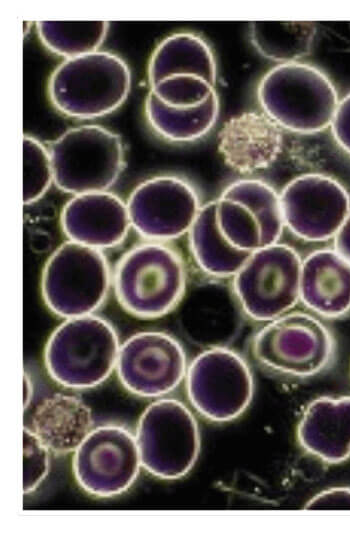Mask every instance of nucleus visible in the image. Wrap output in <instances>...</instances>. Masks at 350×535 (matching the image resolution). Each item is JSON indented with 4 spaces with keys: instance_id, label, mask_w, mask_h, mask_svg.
<instances>
[{
    "instance_id": "obj_1",
    "label": "nucleus",
    "mask_w": 350,
    "mask_h": 535,
    "mask_svg": "<svg viewBox=\"0 0 350 535\" xmlns=\"http://www.w3.org/2000/svg\"><path fill=\"white\" fill-rule=\"evenodd\" d=\"M258 99L276 124L299 133L328 127L338 105L336 90L326 75L297 62L271 69L259 84Z\"/></svg>"
},
{
    "instance_id": "obj_2",
    "label": "nucleus",
    "mask_w": 350,
    "mask_h": 535,
    "mask_svg": "<svg viewBox=\"0 0 350 535\" xmlns=\"http://www.w3.org/2000/svg\"><path fill=\"white\" fill-rule=\"evenodd\" d=\"M125 62L108 52L65 60L52 73L48 91L53 105L77 118H94L118 108L130 89Z\"/></svg>"
},
{
    "instance_id": "obj_3",
    "label": "nucleus",
    "mask_w": 350,
    "mask_h": 535,
    "mask_svg": "<svg viewBox=\"0 0 350 535\" xmlns=\"http://www.w3.org/2000/svg\"><path fill=\"white\" fill-rule=\"evenodd\" d=\"M118 338L104 319L86 315L70 318L50 336L45 349L49 374L70 388L103 382L117 364Z\"/></svg>"
},
{
    "instance_id": "obj_4",
    "label": "nucleus",
    "mask_w": 350,
    "mask_h": 535,
    "mask_svg": "<svg viewBox=\"0 0 350 535\" xmlns=\"http://www.w3.org/2000/svg\"><path fill=\"white\" fill-rule=\"evenodd\" d=\"M119 303L143 318L169 312L181 299L185 271L178 254L159 243H145L128 251L119 261L114 277Z\"/></svg>"
},
{
    "instance_id": "obj_5",
    "label": "nucleus",
    "mask_w": 350,
    "mask_h": 535,
    "mask_svg": "<svg viewBox=\"0 0 350 535\" xmlns=\"http://www.w3.org/2000/svg\"><path fill=\"white\" fill-rule=\"evenodd\" d=\"M110 284L109 267L96 248L68 241L48 259L41 280L47 306L67 318L86 316L104 301Z\"/></svg>"
},
{
    "instance_id": "obj_6",
    "label": "nucleus",
    "mask_w": 350,
    "mask_h": 535,
    "mask_svg": "<svg viewBox=\"0 0 350 535\" xmlns=\"http://www.w3.org/2000/svg\"><path fill=\"white\" fill-rule=\"evenodd\" d=\"M49 153L56 186L76 195L105 191L123 167L120 137L96 125L69 129Z\"/></svg>"
},
{
    "instance_id": "obj_7",
    "label": "nucleus",
    "mask_w": 350,
    "mask_h": 535,
    "mask_svg": "<svg viewBox=\"0 0 350 535\" xmlns=\"http://www.w3.org/2000/svg\"><path fill=\"white\" fill-rule=\"evenodd\" d=\"M141 464L163 479L186 475L199 453L198 425L178 400L161 399L146 408L136 435Z\"/></svg>"
},
{
    "instance_id": "obj_8",
    "label": "nucleus",
    "mask_w": 350,
    "mask_h": 535,
    "mask_svg": "<svg viewBox=\"0 0 350 535\" xmlns=\"http://www.w3.org/2000/svg\"><path fill=\"white\" fill-rule=\"evenodd\" d=\"M252 353L270 370L309 377L325 369L334 354V340L327 327L306 313L273 319L254 337Z\"/></svg>"
},
{
    "instance_id": "obj_9",
    "label": "nucleus",
    "mask_w": 350,
    "mask_h": 535,
    "mask_svg": "<svg viewBox=\"0 0 350 535\" xmlns=\"http://www.w3.org/2000/svg\"><path fill=\"white\" fill-rule=\"evenodd\" d=\"M301 266L298 254L286 245L276 243L253 252L234 279L246 314L267 321L294 306L300 296Z\"/></svg>"
},
{
    "instance_id": "obj_10",
    "label": "nucleus",
    "mask_w": 350,
    "mask_h": 535,
    "mask_svg": "<svg viewBox=\"0 0 350 535\" xmlns=\"http://www.w3.org/2000/svg\"><path fill=\"white\" fill-rule=\"evenodd\" d=\"M186 385L194 408L217 422L240 416L253 396V379L246 362L225 348L198 355L188 369Z\"/></svg>"
},
{
    "instance_id": "obj_11",
    "label": "nucleus",
    "mask_w": 350,
    "mask_h": 535,
    "mask_svg": "<svg viewBox=\"0 0 350 535\" xmlns=\"http://www.w3.org/2000/svg\"><path fill=\"white\" fill-rule=\"evenodd\" d=\"M217 223L235 247L249 252L276 244L284 224L280 198L266 183L245 179L216 200Z\"/></svg>"
},
{
    "instance_id": "obj_12",
    "label": "nucleus",
    "mask_w": 350,
    "mask_h": 535,
    "mask_svg": "<svg viewBox=\"0 0 350 535\" xmlns=\"http://www.w3.org/2000/svg\"><path fill=\"white\" fill-rule=\"evenodd\" d=\"M141 464L136 439L119 426H100L86 436L75 450L73 470L87 492L109 497L127 490Z\"/></svg>"
},
{
    "instance_id": "obj_13",
    "label": "nucleus",
    "mask_w": 350,
    "mask_h": 535,
    "mask_svg": "<svg viewBox=\"0 0 350 535\" xmlns=\"http://www.w3.org/2000/svg\"><path fill=\"white\" fill-rule=\"evenodd\" d=\"M279 198L284 223L295 235L309 241L335 237L350 212L345 188L322 174L295 178Z\"/></svg>"
},
{
    "instance_id": "obj_14",
    "label": "nucleus",
    "mask_w": 350,
    "mask_h": 535,
    "mask_svg": "<svg viewBox=\"0 0 350 535\" xmlns=\"http://www.w3.org/2000/svg\"><path fill=\"white\" fill-rule=\"evenodd\" d=\"M127 209L131 225L145 238L168 240L190 230L199 201L186 181L173 176L149 179L131 193Z\"/></svg>"
},
{
    "instance_id": "obj_15",
    "label": "nucleus",
    "mask_w": 350,
    "mask_h": 535,
    "mask_svg": "<svg viewBox=\"0 0 350 535\" xmlns=\"http://www.w3.org/2000/svg\"><path fill=\"white\" fill-rule=\"evenodd\" d=\"M186 358L181 345L161 332H142L120 348L118 376L126 389L143 397L174 390L185 375Z\"/></svg>"
},
{
    "instance_id": "obj_16",
    "label": "nucleus",
    "mask_w": 350,
    "mask_h": 535,
    "mask_svg": "<svg viewBox=\"0 0 350 535\" xmlns=\"http://www.w3.org/2000/svg\"><path fill=\"white\" fill-rule=\"evenodd\" d=\"M130 224L127 204L106 191L76 195L61 214L62 229L70 240L96 249L121 243Z\"/></svg>"
},
{
    "instance_id": "obj_17",
    "label": "nucleus",
    "mask_w": 350,
    "mask_h": 535,
    "mask_svg": "<svg viewBox=\"0 0 350 535\" xmlns=\"http://www.w3.org/2000/svg\"><path fill=\"white\" fill-rule=\"evenodd\" d=\"M225 162L239 172L269 166L282 147L281 130L271 118L247 112L229 119L218 135Z\"/></svg>"
},
{
    "instance_id": "obj_18",
    "label": "nucleus",
    "mask_w": 350,
    "mask_h": 535,
    "mask_svg": "<svg viewBox=\"0 0 350 535\" xmlns=\"http://www.w3.org/2000/svg\"><path fill=\"white\" fill-rule=\"evenodd\" d=\"M300 445L328 463L350 456V396L319 397L306 407L297 427Z\"/></svg>"
},
{
    "instance_id": "obj_19",
    "label": "nucleus",
    "mask_w": 350,
    "mask_h": 535,
    "mask_svg": "<svg viewBox=\"0 0 350 535\" xmlns=\"http://www.w3.org/2000/svg\"><path fill=\"white\" fill-rule=\"evenodd\" d=\"M300 297L317 314L336 318L350 311V262L335 249H319L302 262Z\"/></svg>"
},
{
    "instance_id": "obj_20",
    "label": "nucleus",
    "mask_w": 350,
    "mask_h": 535,
    "mask_svg": "<svg viewBox=\"0 0 350 535\" xmlns=\"http://www.w3.org/2000/svg\"><path fill=\"white\" fill-rule=\"evenodd\" d=\"M32 426L49 450L66 453L76 450L90 433L92 417L81 400L55 394L37 407Z\"/></svg>"
},
{
    "instance_id": "obj_21",
    "label": "nucleus",
    "mask_w": 350,
    "mask_h": 535,
    "mask_svg": "<svg viewBox=\"0 0 350 535\" xmlns=\"http://www.w3.org/2000/svg\"><path fill=\"white\" fill-rule=\"evenodd\" d=\"M203 78L216 82V65L207 43L192 33H176L154 50L148 67L151 88L167 78Z\"/></svg>"
},
{
    "instance_id": "obj_22",
    "label": "nucleus",
    "mask_w": 350,
    "mask_h": 535,
    "mask_svg": "<svg viewBox=\"0 0 350 535\" xmlns=\"http://www.w3.org/2000/svg\"><path fill=\"white\" fill-rule=\"evenodd\" d=\"M189 231L193 255L211 275H235L253 253L233 246L224 236L217 223L216 201L200 208Z\"/></svg>"
},
{
    "instance_id": "obj_23",
    "label": "nucleus",
    "mask_w": 350,
    "mask_h": 535,
    "mask_svg": "<svg viewBox=\"0 0 350 535\" xmlns=\"http://www.w3.org/2000/svg\"><path fill=\"white\" fill-rule=\"evenodd\" d=\"M219 103L216 92L195 107H172L163 103L151 90L145 102L150 125L172 141H192L205 135L214 125Z\"/></svg>"
},
{
    "instance_id": "obj_24",
    "label": "nucleus",
    "mask_w": 350,
    "mask_h": 535,
    "mask_svg": "<svg viewBox=\"0 0 350 535\" xmlns=\"http://www.w3.org/2000/svg\"><path fill=\"white\" fill-rule=\"evenodd\" d=\"M315 27L310 22L259 21L250 25V38L266 58L293 62L307 55L312 47Z\"/></svg>"
},
{
    "instance_id": "obj_25",
    "label": "nucleus",
    "mask_w": 350,
    "mask_h": 535,
    "mask_svg": "<svg viewBox=\"0 0 350 535\" xmlns=\"http://www.w3.org/2000/svg\"><path fill=\"white\" fill-rule=\"evenodd\" d=\"M108 25L105 21H39L37 31L48 49L70 59L96 52Z\"/></svg>"
},
{
    "instance_id": "obj_26",
    "label": "nucleus",
    "mask_w": 350,
    "mask_h": 535,
    "mask_svg": "<svg viewBox=\"0 0 350 535\" xmlns=\"http://www.w3.org/2000/svg\"><path fill=\"white\" fill-rule=\"evenodd\" d=\"M54 180L50 153L35 138L23 140V200L31 204L38 200Z\"/></svg>"
},
{
    "instance_id": "obj_27",
    "label": "nucleus",
    "mask_w": 350,
    "mask_h": 535,
    "mask_svg": "<svg viewBox=\"0 0 350 535\" xmlns=\"http://www.w3.org/2000/svg\"><path fill=\"white\" fill-rule=\"evenodd\" d=\"M151 91L168 106L195 107L206 101L215 89L203 78L190 77L164 79Z\"/></svg>"
},
{
    "instance_id": "obj_28",
    "label": "nucleus",
    "mask_w": 350,
    "mask_h": 535,
    "mask_svg": "<svg viewBox=\"0 0 350 535\" xmlns=\"http://www.w3.org/2000/svg\"><path fill=\"white\" fill-rule=\"evenodd\" d=\"M48 448L32 431H23V489L25 493L34 491L45 478L49 468Z\"/></svg>"
},
{
    "instance_id": "obj_29",
    "label": "nucleus",
    "mask_w": 350,
    "mask_h": 535,
    "mask_svg": "<svg viewBox=\"0 0 350 535\" xmlns=\"http://www.w3.org/2000/svg\"><path fill=\"white\" fill-rule=\"evenodd\" d=\"M306 509H350V488H330L314 496L306 505Z\"/></svg>"
},
{
    "instance_id": "obj_30",
    "label": "nucleus",
    "mask_w": 350,
    "mask_h": 535,
    "mask_svg": "<svg viewBox=\"0 0 350 535\" xmlns=\"http://www.w3.org/2000/svg\"><path fill=\"white\" fill-rule=\"evenodd\" d=\"M331 128L337 143L350 153V94L338 103Z\"/></svg>"
},
{
    "instance_id": "obj_31",
    "label": "nucleus",
    "mask_w": 350,
    "mask_h": 535,
    "mask_svg": "<svg viewBox=\"0 0 350 535\" xmlns=\"http://www.w3.org/2000/svg\"><path fill=\"white\" fill-rule=\"evenodd\" d=\"M335 250L350 262V212L335 235Z\"/></svg>"
},
{
    "instance_id": "obj_32",
    "label": "nucleus",
    "mask_w": 350,
    "mask_h": 535,
    "mask_svg": "<svg viewBox=\"0 0 350 535\" xmlns=\"http://www.w3.org/2000/svg\"><path fill=\"white\" fill-rule=\"evenodd\" d=\"M32 395V388L30 380H28L27 375H24V407L26 408Z\"/></svg>"
}]
</instances>
